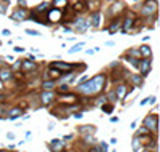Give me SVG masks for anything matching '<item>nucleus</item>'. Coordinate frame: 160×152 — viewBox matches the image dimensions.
I'll return each mask as SVG.
<instances>
[{"label": "nucleus", "instance_id": "obj_36", "mask_svg": "<svg viewBox=\"0 0 160 152\" xmlns=\"http://www.w3.org/2000/svg\"><path fill=\"white\" fill-rule=\"evenodd\" d=\"M106 45H107V46H114L115 43H114V42H109V40H107V42H106Z\"/></svg>", "mask_w": 160, "mask_h": 152}, {"label": "nucleus", "instance_id": "obj_13", "mask_svg": "<svg viewBox=\"0 0 160 152\" xmlns=\"http://www.w3.org/2000/svg\"><path fill=\"white\" fill-rule=\"evenodd\" d=\"M21 67L24 72H27V71H30V69H35V63H34V61H24V63H21Z\"/></svg>", "mask_w": 160, "mask_h": 152}, {"label": "nucleus", "instance_id": "obj_29", "mask_svg": "<svg viewBox=\"0 0 160 152\" xmlns=\"http://www.w3.org/2000/svg\"><path fill=\"white\" fill-rule=\"evenodd\" d=\"M7 138H8L10 141H13V139H14V135H13V133H7Z\"/></svg>", "mask_w": 160, "mask_h": 152}, {"label": "nucleus", "instance_id": "obj_3", "mask_svg": "<svg viewBox=\"0 0 160 152\" xmlns=\"http://www.w3.org/2000/svg\"><path fill=\"white\" fill-rule=\"evenodd\" d=\"M144 125H146L147 130H152L155 133V131H157V115L152 114L149 117H146V119H144Z\"/></svg>", "mask_w": 160, "mask_h": 152}, {"label": "nucleus", "instance_id": "obj_2", "mask_svg": "<svg viewBox=\"0 0 160 152\" xmlns=\"http://www.w3.org/2000/svg\"><path fill=\"white\" fill-rule=\"evenodd\" d=\"M155 11H157V0H147L143 8V14L151 16V14H155Z\"/></svg>", "mask_w": 160, "mask_h": 152}, {"label": "nucleus", "instance_id": "obj_8", "mask_svg": "<svg viewBox=\"0 0 160 152\" xmlns=\"http://www.w3.org/2000/svg\"><path fill=\"white\" fill-rule=\"evenodd\" d=\"M115 96H117V99H123L127 96V85H119L115 90Z\"/></svg>", "mask_w": 160, "mask_h": 152}, {"label": "nucleus", "instance_id": "obj_37", "mask_svg": "<svg viewBox=\"0 0 160 152\" xmlns=\"http://www.w3.org/2000/svg\"><path fill=\"white\" fill-rule=\"evenodd\" d=\"M18 3H19V5H21V7H24V5H26V0H19Z\"/></svg>", "mask_w": 160, "mask_h": 152}, {"label": "nucleus", "instance_id": "obj_35", "mask_svg": "<svg viewBox=\"0 0 160 152\" xmlns=\"http://www.w3.org/2000/svg\"><path fill=\"white\" fill-rule=\"evenodd\" d=\"M3 13H5V7L0 5V14H3Z\"/></svg>", "mask_w": 160, "mask_h": 152}, {"label": "nucleus", "instance_id": "obj_22", "mask_svg": "<svg viewBox=\"0 0 160 152\" xmlns=\"http://www.w3.org/2000/svg\"><path fill=\"white\" fill-rule=\"evenodd\" d=\"M53 87H54V82L53 80H45L43 82V88L45 90H51Z\"/></svg>", "mask_w": 160, "mask_h": 152}, {"label": "nucleus", "instance_id": "obj_21", "mask_svg": "<svg viewBox=\"0 0 160 152\" xmlns=\"http://www.w3.org/2000/svg\"><path fill=\"white\" fill-rule=\"evenodd\" d=\"M82 46H83V42H80V43L74 45L72 48H69V53H77V51H80V50H82Z\"/></svg>", "mask_w": 160, "mask_h": 152}, {"label": "nucleus", "instance_id": "obj_31", "mask_svg": "<svg viewBox=\"0 0 160 152\" xmlns=\"http://www.w3.org/2000/svg\"><path fill=\"white\" fill-rule=\"evenodd\" d=\"M67 90H69V85H62L61 87V91H67Z\"/></svg>", "mask_w": 160, "mask_h": 152}, {"label": "nucleus", "instance_id": "obj_11", "mask_svg": "<svg viewBox=\"0 0 160 152\" xmlns=\"http://www.w3.org/2000/svg\"><path fill=\"white\" fill-rule=\"evenodd\" d=\"M53 98H54V93L46 91V93H43V95H42V103H43V104H50V103L53 101Z\"/></svg>", "mask_w": 160, "mask_h": 152}, {"label": "nucleus", "instance_id": "obj_39", "mask_svg": "<svg viewBox=\"0 0 160 152\" xmlns=\"http://www.w3.org/2000/svg\"><path fill=\"white\" fill-rule=\"evenodd\" d=\"M141 152H151V151H149V149H147V147H146V149H143Z\"/></svg>", "mask_w": 160, "mask_h": 152}, {"label": "nucleus", "instance_id": "obj_1", "mask_svg": "<svg viewBox=\"0 0 160 152\" xmlns=\"http://www.w3.org/2000/svg\"><path fill=\"white\" fill-rule=\"evenodd\" d=\"M104 82H106V75L99 74V75L93 77L91 80H87L85 83H82L79 88L83 95H96V93H99L101 90H103Z\"/></svg>", "mask_w": 160, "mask_h": 152}, {"label": "nucleus", "instance_id": "obj_25", "mask_svg": "<svg viewBox=\"0 0 160 152\" xmlns=\"http://www.w3.org/2000/svg\"><path fill=\"white\" fill-rule=\"evenodd\" d=\"M26 34H29V35H34V37H38V35H40V32H38V30H32V29H26Z\"/></svg>", "mask_w": 160, "mask_h": 152}, {"label": "nucleus", "instance_id": "obj_23", "mask_svg": "<svg viewBox=\"0 0 160 152\" xmlns=\"http://www.w3.org/2000/svg\"><path fill=\"white\" fill-rule=\"evenodd\" d=\"M83 8H85L83 2H77L75 5H74V10H75V11H83Z\"/></svg>", "mask_w": 160, "mask_h": 152}, {"label": "nucleus", "instance_id": "obj_16", "mask_svg": "<svg viewBox=\"0 0 160 152\" xmlns=\"http://www.w3.org/2000/svg\"><path fill=\"white\" fill-rule=\"evenodd\" d=\"M119 26H120V21H119V19H115V21H114L111 26L107 27V32H109V34H114L115 30L119 29Z\"/></svg>", "mask_w": 160, "mask_h": 152}, {"label": "nucleus", "instance_id": "obj_12", "mask_svg": "<svg viewBox=\"0 0 160 152\" xmlns=\"http://www.w3.org/2000/svg\"><path fill=\"white\" fill-rule=\"evenodd\" d=\"M8 79H11V71L10 69H7V67L0 69V80H8Z\"/></svg>", "mask_w": 160, "mask_h": 152}, {"label": "nucleus", "instance_id": "obj_42", "mask_svg": "<svg viewBox=\"0 0 160 152\" xmlns=\"http://www.w3.org/2000/svg\"><path fill=\"white\" fill-rule=\"evenodd\" d=\"M7 2H10V0H7Z\"/></svg>", "mask_w": 160, "mask_h": 152}, {"label": "nucleus", "instance_id": "obj_15", "mask_svg": "<svg viewBox=\"0 0 160 152\" xmlns=\"http://www.w3.org/2000/svg\"><path fill=\"white\" fill-rule=\"evenodd\" d=\"M99 16H101V14L98 13V11H96V13H93V16H91V22H90V24H91L93 27H98V26H99Z\"/></svg>", "mask_w": 160, "mask_h": 152}, {"label": "nucleus", "instance_id": "obj_26", "mask_svg": "<svg viewBox=\"0 0 160 152\" xmlns=\"http://www.w3.org/2000/svg\"><path fill=\"white\" fill-rule=\"evenodd\" d=\"M54 7H64L66 3H67V0H54Z\"/></svg>", "mask_w": 160, "mask_h": 152}, {"label": "nucleus", "instance_id": "obj_33", "mask_svg": "<svg viewBox=\"0 0 160 152\" xmlns=\"http://www.w3.org/2000/svg\"><path fill=\"white\" fill-rule=\"evenodd\" d=\"M149 103H151V104L155 103V96H151V98H149Z\"/></svg>", "mask_w": 160, "mask_h": 152}, {"label": "nucleus", "instance_id": "obj_5", "mask_svg": "<svg viewBox=\"0 0 160 152\" xmlns=\"http://www.w3.org/2000/svg\"><path fill=\"white\" fill-rule=\"evenodd\" d=\"M11 18H13L14 21H18V19H19V21H22V19L27 18V11L22 10V8H19V10H16L13 14H11Z\"/></svg>", "mask_w": 160, "mask_h": 152}, {"label": "nucleus", "instance_id": "obj_17", "mask_svg": "<svg viewBox=\"0 0 160 152\" xmlns=\"http://www.w3.org/2000/svg\"><path fill=\"white\" fill-rule=\"evenodd\" d=\"M151 46L149 45H143L141 50H139V54H143V56H151Z\"/></svg>", "mask_w": 160, "mask_h": 152}, {"label": "nucleus", "instance_id": "obj_27", "mask_svg": "<svg viewBox=\"0 0 160 152\" xmlns=\"http://www.w3.org/2000/svg\"><path fill=\"white\" fill-rule=\"evenodd\" d=\"M50 74H51V77H61V72L59 71H54V69H51Z\"/></svg>", "mask_w": 160, "mask_h": 152}, {"label": "nucleus", "instance_id": "obj_19", "mask_svg": "<svg viewBox=\"0 0 160 152\" xmlns=\"http://www.w3.org/2000/svg\"><path fill=\"white\" fill-rule=\"evenodd\" d=\"M131 146H133V152H139V147H141V139L135 138L133 143H131Z\"/></svg>", "mask_w": 160, "mask_h": 152}, {"label": "nucleus", "instance_id": "obj_38", "mask_svg": "<svg viewBox=\"0 0 160 152\" xmlns=\"http://www.w3.org/2000/svg\"><path fill=\"white\" fill-rule=\"evenodd\" d=\"M90 152H99V149H90Z\"/></svg>", "mask_w": 160, "mask_h": 152}, {"label": "nucleus", "instance_id": "obj_4", "mask_svg": "<svg viewBox=\"0 0 160 152\" xmlns=\"http://www.w3.org/2000/svg\"><path fill=\"white\" fill-rule=\"evenodd\" d=\"M50 149H51V152H62L64 143H62L61 139H53V141L50 143Z\"/></svg>", "mask_w": 160, "mask_h": 152}, {"label": "nucleus", "instance_id": "obj_9", "mask_svg": "<svg viewBox=\"0 0 160 152\" xmlns=\"http://www.w3.org/2000/svg\"><path fill=\"white\" fill-rule=\"evenodd\" d=\"M50 67H51V69H58V71H69V69H71V66L66 64V63H51Z\"/></svg>", "mask_w": 160, "mask_h": 152}, {"label": "nucleus", "instance_id": "obj_20", "mask_svg": "<svg viewBox=\"0 0 160 152\" xmlns=\"http://www.w3.org/2000/svg\"><path fill=\"white\" fill-rule=\"evenodd\" d=\"M21 114H22V111H21V109H19V107H14L13 111L10 112V115H8V117H10V119H16V117H19Z\"/></svg>", "mask_w": 160, "mask_h": 152}, {"label": "nucleus", "instance_id": "obj_34", "mask_svg": "<svg viewBox=\"0 0 160 152\" xmlns=\"http://www.w3.org/2000/svg\"><path fill=\"white\" fill-rule=\"evenodd\" d=\"M71 138H72V135H66V136H64V141H69Z\"/></svg>", "mask_w": 160, "mask_h": 152}, {"label": "nucleus", "instance_id": "obj_28", "mask_svg": "<svg viewBox=\"0 0 160 152\" xmlns=\"http://www.w3.org/2000/svg\"><path fill=\"white\" fill-rule=\"evenodd\" d=\"M133 82H135V83H136V85H141V77H138V75H135V77H133Z\"/></svg>", "mask_w": 160, "mask_h": 152}, {"label": "nucleus", "instance_id": "obj_41", "mask_svg": "<svg viewBox=\"0 0 160 152\" xmlns=\"http://www.w3.org/2000/svg\"><path fill=\"white\" fill-rule=\"evenodd\" d=\"M133 2H138V0H133Z\"/></svg>", "mask_w": 160, "mask_h": 152}, {"label": "nucleus", "instance_id": "obj_18", "mask_svg": "<svg viewBox=\"0 0 160 152\" xmlns=\"http://www.w3.org/2000/svg\"><path fill=\"white\" fill-rule=\"evenodd\" d=\"M131 24H133V21H131L130 18H127L123 21V27H122V32H128L130 30V27H131Z\"/></svg>", "mask_w": 160, "mask_h": 152}, {"label": "nucleus", "instance_id": "obj_30", "mask_svg": "<svg viewBox=\"0 0 160 152\" xmlns=\"http://www.w3.org/2000/svg\"><path fill=\"white\" fill-rule=\"evenodd\" d=\"M14 51H18V53H22V51H24V48H21V46H16V48H14Z\"/></svg>", "mask_w": 160, "mask_h": 152}, {"label": "nucleus", "instance_id": "obj_10", "mask_svg": "<svg viewBox=\"0 0 160 152\" xmlns=\"http://www.w3.org/2000/svg\"><path fill=\"white\" fill-rule=\"evenodd\" d=\"M95 131H96V127H93V125L80 127V133H82V135H88V136H91V133H95Z\"/></svg>", "mask_w": 160, "mask_h": 152}, {"label": "nucleus", "instance_id": "obj_14", "mask_svg": "<svg viewBox=\"0 0 160 152\" xmlns=\"http://www.w3.org/2000/svg\"><path fill=\"white\" fill-rule=\"evenodd\" d=\"M59 101H61V103H75L77 96L75 95H62Z\"/></svg>", "mask_w": 160, "mask_h": 152}, {"label": "nucleus", "instance_id": "obj_40", "mask_svg": "<svg viewBox=\"0 0 160 152\" xmlns=\"http://www.w3.org/2000/svg\"><path fill=\"white\" fill-rule=\"evenodd\" d=\"M0 90H2V80H0Z\"/></svg>", "mask_w": 160, "mask_h": 152}, {"label": "nucleus", "instance_id": "obj_7", "mask_svg": "<svg viewBox=\"0 0 160 152\" xmlns=\"http://www.w3.org/2000/svg\"><path fill=\"white\" fill-rule=\"evenodd\" d=\"M74 24H75V30H77V32H85V30L88 29L90 22H87V21H82V19H79V21H75V22H74Z\"/></svg>", "mask_w": 160, "mask_h": 152}, {"label": "nucleus", "instance_id": "obj_24", "mask_svg": "<svg viewBox=\"0 0 160 152\" xmlns=\"http://www.w3.org/2000/svg\"><path fill=\"white\" fill-rule=\"evenodd\" d=\"M103 111L106 112V114H112V104H104Z\"/></svg>", "mask_w": 160, "mask_h": 152}, {"label": "nucleus", "instance_id": "obj_6", "mask_svg": "<svg viewBox=\"0 0 160 152\" xmlns=\"http://www.w3.org/2000/svg\"><path fill=\"white\" fill-rule=\"evenodd\" d=\"M139 67H141V75H147V72L151 71V61L149 59H143L141 63H139Z\"/></svg>", "mask_w": 160, "mask_h": 152}, {"label": "nucleus", "instance_id": "obj_32", "mask_svg": "<svg viewBox=\"0 0 160 152\" xmlns=\"http://www.w3.org/2000/svg\"><path fill=\"white\" fill-rule=\"evenodd\" d=\"M2 34H3V35H10V30H8V29H3Z\"/></svg>", "mask_w": 160, "mask_h": 152}]
</instances>
